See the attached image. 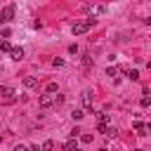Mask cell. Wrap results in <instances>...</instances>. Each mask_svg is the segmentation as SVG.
<instances>
[{"label": "cell", "instance_id": "e0dca14e", "mask_svg": "<svg viewBox=\"0 0 151 151\" xmlns=\"http://www.w3.org/2000/svg\"><path fill=\"white\" fill-rule=\"evenodd\" d=\"M0 35H2V40H7V38H12V31H9V28H2Z\"/></svg>", "mask_w": 151, "mask_h": 151}, {"label": "cell", "instance_id": "d4e9b609", "mask_svg": "<svg viewBox=\"0 0 151 151\" xmlns=\"http://www.w3.org/2000/svg\"><path fill=\"white\" fill-rule=\"evenodd\" d=\"M0 24H5V19H2V17H0Z\"/></svg>", "mask_w": 151, "mask_h": 151}, {"label": "cell", "instance_id": "ba28073f", "mask_svg": "<svg viewBox=\"0 0 151 151\" xmlns=\"http://www.w3.org/2000/svg\"><path fill=\"white\" fill-rule=\"evenodd\" d=\"M35 85H38V78H33V76L24 78V87H35Z\"/></svg>", "mask_w": 151, "mask_h": 151}, {"label": "cell", "instance_id": "4fadbf2b", "mask_svg": "<svg viewBox=\"0 0 151 151\" xmlns=\"http://www.w3.org/2000/svg\"><path fill=\"white\" fill-rule=\"evenodd\" d=\"M52 66H54V68H61V66H64V59L54 57V59H52Z\"/></svg>", "mask_w": 151, "mask_h": 151}, {"label": "cell", "instance_id": "83f0119b", "mask_svg": "<svg viewBox=\"0 0 151 151\" xmlns=\"http://www.w3.org/2000/svg\"><path fill=\"white\" fill-rule=\"evenodd\" d=\"M137 151H144V149H137Z\"/></svg>", "mask_w": 151, "mask_h": 151}, {"label": "cell", "instance_id": "5bb4252c", "mask_svg": "<svg viewBox=\"0 0 151 151\" xmlns=\"http://www.w3.org/2000/svg\"><path fill=\"white\" fill-rule=\"evenodd\" d=\"M71 116H73V120H80V118H83L85 113H83L80 109H73V113H71Z\"/></svg>", "mask_w": 151, "mask_h": 151}, {"label": "cell", "instance_id": "d6986e66", "mask_svg": "<svg viewBox=\"0 0 151 151\" xmlns=\"http://www.w3.org/2000/svg\"><path fill=\"white\" fill-rule=\"evenodd\" d=\"M139 104H142V106H151V97H149V94H146V97H142V99H139Z\"/></svg>", "mask_w": 151, "mask_h": 151}, {"label": "cell", "instance_id": "44dd1931", "mask_svg": "<svg viewBox=\"0 0 151 151\" xmlns=\"http://www.w3.org/2000/svg\"><path fill=\"white\" fill-rule=\"evenodd\" d=\"M52 92H57V83H50L47 85V94H52Z\"/></svg>", "mask_w": 151, "mask_h": 151}, {"label": "cell", "instance_id": "7a4b0ae2", "mask_svg": "<svg viewBox=\"0 0 151 151\" xmlns=\"http://www.w3.org/2000/svg\"><path fill=\"white\" fill-rule=\"evenodd\" d=\"M80 101H83V106H85L87 111H92V106H94V104H92V92H90V90H85V92H83Z\"/></svg>", "mask_w": 151, "mask_h": 151}, {"label": "cell", "instance_id": "5b68a950", "mask_svg": "<svg viewBox=\"0 0 151 151\" xmlns=\"http://www.w3.org/2000/svg\"><path fill=\"white\" fill-rule=\"evenodd\" d=\"M132 127H134L139 134H146V132H151V125H144L142 120H134V125H132Z\"/></svg>", "mask_w": 151, "mask_h": 151}, {"label": "cell", "instance_id": "ffe728a7", "mask_svg": "<svg viewBox=\"0 0 151 151\" xmlns=\"http://www.w3.org/2000/svg\"><path fill=\"white\" fill-rule=\"evenodd\" d=\"M76 149H78V146H76V142H73V139H68V142H66V151H76Z\"/></svg>", "mask_w": 151, "mask_h": 151}, {"label": "cell", "instance_id": "52a82bcc", "mask_svg": "<svg viewBox=\"0 0 151 151\" xmlns=\"http://www.w3.org/2000/svg\"><path fill=\"white\" fill-rule=\"evenodd\" d=\"M9 57H12V59H17V61H19V59H21V57H24V50H21V47H12V52H9Z\"/></svg>", "mask_w": 151, "mask_h": 151}, {"label": "cell", "instance_id": "8fae6325", "mask_svg": "<svg viewBox=\"0 0 151 151\" xmlns=\"http://www.w3.org/2000/svg\"><path fill=\"white\" fill-rule=\"evenodd\" d=\"M116 132H118V130H116L113 125H109V127L104 130V134H106V137H116Z\"/></svg>", "mask_w": 151, "mask_h": 151}, {"label": "cell", "instance_id": "ac0fdd59", "mask_svg": "<svg viewBox=\"0 0 151 151\" xmlns=\"http://www.w3.org/2000/svg\"><path fill=\"white\" fill-rule=\"evenodd\" d=\"M127 78H130V80H137V78H139V73H137L134 68H130V71H127Z\"/></svg>", "mask_w": 151, "mask_h": 151}, {"label": "cell", "instance_id": "9a60e30c", "mask_svg": "<svg viewBox=\"0 0 151 151\" xmlns=\"http://www.w3.org/2000/svg\"><path fill=\"white\" fill-rule=\"evenodd\" d=\"M52 149H54V142H52V139H47V142L42 144V151H52Z\"/></svg>", "mask_w": 151, "mask_h": 151}, {"label": "cell", "instance_id": "2e32d148", "mask_svg": "<svg viewBox=\"0 0 151 151\" xmlns=\"http://www.w3.org/2000/svg\"><path fill=\"white\" fill-rule=\"evenodd\" d=\"M0 50H2V52H12V47H9L7 40H0Z\"/></svg>", "mask_w": 151, "mask_h": 151}, {"label": "cell", "instance_id": "484cf974", "mask_svg": "<svg viewBox=\"0 0 151 151\" xmlns=\"http://www.w3.org/2000/svg\"><path fill=\"white\" fill-rule=\"evenodd\" d=\"M149 71H151V61H149Z\"/></svg>", "mask_w": 151, "mask_h": 151}, {"label": "cell", "instance_id": "cb8c5ba5", "mask_svg": "<svg viewBox=\"0 0 151 151\" xmlns=\"http://www.w3.org/2000/svg\"><path fill=\"white\" fill-rule=\"evenodd\" d=\"M14 151H28V149H26V146H21V144H19V146H14Z\"/></svg>", "mask_w": 151, "mask_h": 151}, {"label": "cell", "instance_id": "277c9868", "mask_svg": "<svg viewBox=\"0 0 151 151\" xmlns=\"http://www.w3.org/2000/svg\"><path fill=\"white\" fill-rule=\"evenodd\" d=\"M0 17L5 19V21H9V19H14V5H7L2 12H0Z\"/></svg>", "mask_w": 151, "mask_h": 151}, {"label": "cell", "instance_id": "f1b7e54d", "mask_svg": "<svg viewBox=\"0 0 151 151\" xmlns=\"http://www.w3.org/2000/svg\"><path fill=\"white\" fill-rule=\"evenodd\" d=\"M76 151H80V149H76Z\"/></svg>", "mask_w": 151, "mask_h": 151}, {"label": "cell", "instance_id": "8992f818", "mask_svg": "<svg viewBox=\"0 0 151 151\" xmlns=\"http://www.w3.org/2000/svg\"><path fill=\"white\" fill-rule=\"evenodd\" d=\"M109 125V113H97V127H106Z\"/></svg>", "mask_w": 151, "mask_h": 151}, {"label": "cell", "instance_id": "603a6c76", "mask_svg": "<svg viewBox=\"0 0 151 151\" xmlns=\"http://www.w3.org/2000/svg\"><path fill=\"white\" fill-rule=\"evenodd\" d=\"M80 139H83V142H85V144H90V142H92V134H83V137H80Z\"/></svg>", "mask_w": 151, "mask_h": 151}, {"label": "cell", "instance_id": "6da1fadb", "mask_svg": "<svg viewBox=\"0 0 151 151\" xmlns=\"http://www.w3.org/2000/svg\"><path fill=\"white\" fill-rule=\"evenodd\" d=\"M92 26H94V17H92V19H83V21H76L71 31H73V35H83V33H87Z\"/></svg>", "mask_w": 151, "mask_h": 151}, {"label": "cell", "instance_id": "4316f807", "mask_svg": "<svg viewBox=\"0 0 151 151\" xmlns=\"http://www.w3.org/2000/svg\"><path fill=\"white\" fill-rule=\"evenodd\" d=\"M99 151H109V149H99Z\"/></svg>", "mask_w": 151, "mask_h": 151}, {"label": "cell", "instance_id": "9c48e42d", "mask_svg": "<svg viewBox=\"0 0 151 151\" xmlns=\"http://www.w3.org/2000/svg\"><path fill=\"white\" fill-rule=\"evenodd\" d=\"M12 94H14V90L9 85H0V97H12Z\"/></svg>", "mask_w": 151, "mask_h": 151}, {"label": "cell", "instance_id": "3957f363", "mask_svg": "<svg viewBox=\"0 0 151 151\" xmlns=\"http://www.w3.org/2000/svg\"><path fill=\"white\" fill-rule=\"evenodd\" d=\"M38 104H40L42 109H50V106L54 104V97H50V94H40V97H38Z\"/></svg>", "mask_w": 151, "mask_h": 151}, {"label": "cell", "instance_id": "7402d4cb", "mask_svg": "<svg viewBox=\"0 0 151 151\" xmlns=\"http://www.w3.org/2000/svg\"><path fill=\"white\" fill-rule=\"evenodd\" d=\"M78 52V45H68V54H76Z\"/></svg>", "mask_w": 151, "mask_h": 151}, {"label": "cell", "instance_id": "30bf717a", "mask_svg": "<svg viewBox=\"0 0 151 151\" xmlns=\"http://www.w3.org/2000/svg\"><path fill=\"white\" fill-rule=\"evenodd\" d=\"M118 73H120L118 66H109V68H106V76H111V78H118Z\"/></svg>", "mask_w": 151, "mask_h": 151}, {"label": "cell", "instance_id": "7c38bea8", "mask_svg": "<svg viewBox=\"0 0 151 151\" xmlns=\"http://www.w3.org/2000/svg\"><path fill=\"white\" fill-rule=\"evenodd\" d=\"M83 66H85V68H90V66H92V59H90V54H83Z\"/></svg>", "mask_w": 151, "mask_h": 151}]
</instances>
